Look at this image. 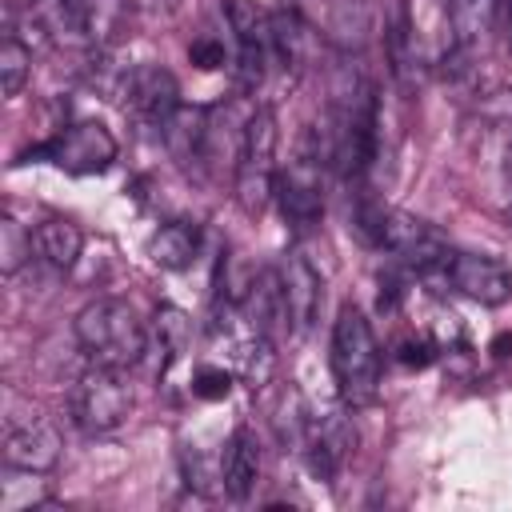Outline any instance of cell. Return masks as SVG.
<instances>
[{"instance_id": "4316f807", "label": "cell", "mask_w": 512, "mask_h": 512, "mask_svg": "<svg viewBox=\"0 0 512 512\" xmlns=\"http://www.w3.org/2000/svg\"><path fill=\"white\" fill-rule=\"evenodd\" d=\"M4 4H8V8H28L32 0H4Z\"/></svg>"}, {"instance_id": "7402d4cb", "label": "cell", "mask_w": 512, "mask_h": 512, "mask_svg": "<svg viewBox=\"0 0 512 512\" xmlns=\"http://www.w3.org/2000/svg\"><path fill=\"white\" fill-rule=\"evenodd\" d=\"M32 76V44H24L16 32L0 40V88L4 96H20Z\"/></svg>"}, {"instance_id": "ba28073f", "label": "cell", "mask_w": 512, "mask_h": 512, "mask_svg": "<svg viewBox=\"0 0 512 512\" xmlns=\"http://www.w3.org/2000/svg\"><path fill=\"white\" fill-rule=\"evenodd\" d=\"M320 156L304 152L284 172H276V204L292 228H308L324 212V184H320Z\"/></svg>"}, {"instance_id": "7a4b0ae2", "label": "cell", "mask_w": 512, "mask_h": 512, "mask_svg": "<svg viewBox=\"0 0 512 512\" xmlns=\"http://www.w3.org/2000/svg\"><path fill=\"white\" fill-rule=\"evenodd\" d=\"M332 376L348 408H364L380 392V344L368 316L356 304H344L332 324Z\"/></svg>"}, {"instance_id": "cb8c5ba5", "label": "cell", "mask_w": 512, "mask_h": 512, "mask_svg": "<svg viewBox=\"0 0 512 512\" xmlns=\"http://www.w3.org/2000/svg\"><path fill=\"white\" fill-rule=\"evenodd\" d=\"M372 28V8L368 0H336L332 4V36L340 44H360Z\"/></svg>"}, {"instance_id": "8992f818", "label": "cell", "mask_w": 512, "mask_h": 512, "mask_svg": "<svg viewBox=\"0 0 512 512\" xmlns=\"http://www.w3.org/2000/svg\"><path fill=\"white\" fill-rule=\"evenodd\" d=\"M28 156L32 160H52L68 176H96V172H108L112 168V160H116V136L104 124H96V120H80V124L60 128L44 144H36Z\"/></svg>"}, {"instance_id": "8fae6325", "label": "cell", "mask_w": 512, "mask_h": 512, "mask_svg": "<svg viewBox=\"0 0 512 512\" xmlns=\"http://www.w3.org/2000/svg\"><path fill=\"white\" fill-rule=\"evenodd\" d=\"M280 284H284V312H288V336H308L316 316H320V304H324V280L320 272L300 256V252H288L284 268H280Z\"/></svg>"}, {"instance_id": "ac0fdd59", "label": "cell", "mask_w": 512, "mask_h": 512, "mask_svg": "<svg viewBox=\"0 0 512 512\" xmlns=\"http://www.w3.org/2000/svg\"><path fill=\"white\" fill-rule=\"evenodd\" d=\"M232 368L248 388H264L276 372V352H272V336L248 328L240 340H232Z\"/></svg>"}, {"instance_id": "3957f363", "label": "cell", "mask_w": 512, "mask_h": 512, "mask_svg": "<svg viewBox=\"0 0 512 512\" xmlns=\"http://www.w3.org/2000/svg\"><path fill=\"white\" fill-rule=\"evenodd\" d=\"M356 232L368 244H376V248L416 264L420 272L440 268L444 256H448L440 232L432 224H424L420 216L400 212V208H364V212H356Z\"/></svg>"}, {"instance_id": "5b68a950", "label": "cell", "mask_w": 512, "mask_h": 512, "mask_svg": "<svg viewBox=\"0 0 512 512\" xmlns=\"http://www.w3.org/2000/svg\"><path fill=\"white\" fill-rule=\"evenodd\" d=\"M72 424L88 436H104V432H116L128 412H132V392L124 384V372L120 368H108V364H92L76 376L72 384Z\"/></svg>"}, {"instance_id": "52a82bcc", "label": "cell", "mask_w": 512, "mask_h": 512, "mask_svg": "<svg viewBox=\"0 0 512 512\" xmlns=\"http://www.w3.org/2000/svg\"><path fill=\"white\" fill-rule=\"evenodd\" d=\"M120 104L132 120H140L148 128H164V120L180 108V84L164 64H132Z\"/></svg>"}, {"instance_id": "30bf717a", "label": "cell", "mask_w": 512, "mask_h": 512, "mask_svg": "<svg viewBox=\"0 0 512 512\" xmlns=\"http://www.w3.org/2000/svg\"><path fill=\"white\" fill-rule=\"evenodd\" d=\"M160 140L168 148V156L184 168V172H200L212 156V112L200 108V104H180L164 128H160Z\"/></svg>"}, {"instance_id": "9a60e30c", "label": "cell", "mask_w": 512, "mask_h": 512, "mask_svg": "<svg viewBox=\"0 0 512 512\" xmlns=\"http://www.w3.org/2000/svg\"><path fill=\"white\" fill-rule=\"evenodd\" d=\"M196 252H200V228H196L192 220H168V224H160L156 236L148 240V256H152V264L164 268V272L188 268V264L196 260Z\"/></svg>"}, {"instance_id": "9c48e42d", "label": "cell", "mask_w": 512, "mask_h": 512, "mask_svg": "<svg viewBox=\"0 0 512 512\" xmlns=\"http://www.w3.org/2000/svg\"><path fill=\"white\" fill-rule=\"evenodd\" d=\"M440 268H444V280H448L460 296H468V300H476V304L496 308V304H504V300L512 296V272H508L496 256L448 252Z\"/></svg>"}, {"instance_id": "277c9868", "label": "cell", "mask_w": 512, "mask_h": 512, "mask_svg": "<svg viewBox=\"0 0 512 512\" xmlns=\"http://www.w3.org/2000/svg\"><path fill=\"white\" fill-rule=\"evenodd\" d=\"M276 112L256 108L244 120L240 152H236V200L244 212H264L276 200Z\"/></svg>"}, {"instance_id": "6da1fadb", "label": "cell", "mask_w": 512, "mask_h": 512, "mask_svg": "<svg viewBox=\"0 0 512 512\" xmlns=\"http://www.w3.org/2000/svg\"><path fill=\"white\" fill-rule=\"evenodd\" d=\"M76 344L84 348V356L92 364H108V368H136L148 356V324L136 316L132 304L116 300V296H100L92 304H84L76 312Z\"/></svg>"}, {"instance_id": "d6986e66", "label": "cell", "mask_w": 512, "mask_h": 512, "mask_svg": "<svg viewBox=\"0 0 512 512\" xmlns=\"http://www.w3.org/2000/svg\"><path fill=\"white\" fill-rule=\"evenodd\" d=\"M496 24V0H448V28L456 52L480 44Z\"/></svg>"}, {"instance_id": "484cf974", "label": "cell", "mask_w": 512, "mask_h": 512, "mask_svg": "<svg viewBox=\"0 0 512 512\" xmlns=\"http://www.w3.org/2000/svg\"><path fill=\"white\" fill-rule=\"evenodd\" d=\"M192 64H200V68H220V64H224V48H220L216 40H196V44H192Z\"/></svg>"}, {"instance_id": "4fadbf2b", "label": "cell", "mask_w": 512, "mask_h": 512, "mask_svg": "<svg viewBox=\"0 0 512 512\" xmlns=\"http://www.w3.org/2000/svg\"><path fill=\"white\" fill-rule=\"evenodd\" d=\"M4 464L28 468V472H52L60 464V432L40 416L8 420V428H4Z\"/></svg>"}, {"instance_id": "603a6c76", "label": "cell", "mask_w": 512, "mask_h": 512, "mask_svg": "<svg viewBox=\"0 0 512 512\" xmlns=\"http://www.w3.org/2000/svg\"><path fill=\"white\" fill-rule=\"evenodd\" d=\"M32 236L24 232V224L12 216V212H4L0 216V272L4 276H12V272H20L24 264H28V256H32Z\"/></svg>"}, {"instance_id": "d4e9b609", "label": "cell", "mask_w": 512, "mask_h": 512, "mask_svg": "<svg viewBox=\"0 0 512 512\" xmlns=\"http://www.w3.org/2000/svg\"><path fill=\"white\" fill-rule=\"evenodd\" d=\"M228 392H232V376L224 368H196L192 396H200V400H224Z\"/></svg>"}, {"instance_id": "7c38bea8", "label": "cell", "mask_w": 512, "mask_h": 512, "mask_svg": "<svg viewBox=\"0 0 512 512\" xmlns=\"http://www.w3.org/2000/svg\"><path fill=\"white\" fill-rule=\"evenodd\" d=\"M300 444H304L316 476H336L344 468V460L356 452V432L340 412H320V416L304 420Z\"/></svg>"}, {"instance_id": "5bb4252c", "label": "cell", "mask_w": 512, "mask_h": 512, "mask_svg": "<svg viewBox=\"0 0 512 512\" xmlns=\"http://www.w3.org/2000/svg\"><path fill=\"white\" fill-rule=\"evenodd\" d=\"M256 480H260V444L252 428H236L220 456V488L232 500H248L256 492Z\"/></svg>"}, {"instance_id": "44dd1931", "label": "cell", "mask_w": 512, "mask_h": 512, "mask_svg": "<svg viewBox=\"0 0 512 512\" xmlns=\"http://www.w3.org/2000/svg\"><path fill=\"white\" fill-rule=\"evenodd\" d=\"M148 336H152L156 348L164 352V360H160V372H164L172 360H180V352H188V344H192V320H188L180 308L160 304L156 316H152V332H148Z\"/></svg>"}, {"instance_id": "e0dca14e", "label": "cell", "mask_w": 512, "mask_h": 512, "mask_svg": "<svg viewBox=\"0 0 512 512\" xmlns=\"http://www.w3.org/2000/svg\"><path fill=\"white\" fill-rule=\"evenodd\" d=\"M52 500V480L48 472H28V468H12L4 464V480H0V512H36Z\"/></svg>"}, {"instance_id": "ffe728a7", "label": "cell", "mask_w": 512, "mask_h": 512, "mask_svg": "<svg viewBox=\"0 0 512 512\" xmlns=\"http://www.w3.org/2000/svg\"><path fill=\"white\" fill-rule=\"evenodd\" d=\"M384 52H388V68L400 84H408L412 68H416V32H412V20H408V8L396 4L388 24H384Z\"/></svg>"}, {"instance_id": "2e32d148", "label": "cell", "mask_w": 512, "mask_h": 512, "mask_svg": "<svg viewBox=\"0 0 512 512\" xmlns=\"http://www.w3.org/2000/svg\"><path fill=\"white\" fill-rule=\"evenodd\" d=\"M84 252V232L76 220L68 216H48L40 228H36V256L56 268V272H68Z\"/></svg>"}]
</instances>
